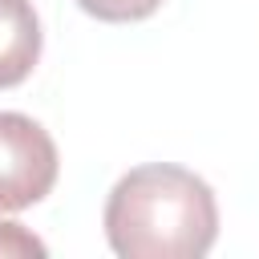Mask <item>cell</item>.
Instances as JSON below:
<instances>
[{
	"label": "cell",
	"mask_w": 259,
	"mask_h": 259,
	"mask_svg": "<svg viewBox=\"0 0 259 259\" xmlns=\"http://www.w3.org/2000/svg\"><path fill=\"white\" fill-rule=\"evenodd\" d=\"M101 223L121 259H202L219 239V202L194 170L146 162L113 182Z\"/></svg>",
	"instance_id": "6da1fadb"
},
{
	"label": "cell",
	"mask_w": 259,
	"mask_h": 259,
	"mask_svg": "<svg viewBox=\"0 0 259 259\" xmlns=\"http://www.w3.org/2000/svg\"><path fill=\"white\" fill-rule=\"evenodd\" d=\"M57 146L28 113L0 109V214L36 206L57 186Z\"/></svg>",
	"instance_id": "7a4b0ae2"
},
{
	"label": "cell",
	"mask_w": 259,
	"mask_h": 259,
	"mask_svg": "<svg viewBox=\"0 0 259 259\" xmlns=\"http://www.w3.org/2000/svg\"><path fill=\"white\" fill-rule=\"evenodd\" d=\"M40 20L32 0H0V89L28 81L40 61Z\"/></svg>",
	"instance_id": "3957f363"
},
{
	"label": "cell",
	"mask_w": 259,
	"mask_h": 259,
	"mask_svg": "<svg viewBox=\"0 0 259 259\" xmlns=\"http://www.w3.org/2000/svg\"><path fill=\"white\" fill-rule=\"evenodd\" d=\"M81 12L105 20V24H130V20H146L162 8V0H77Z\"/></svg>",
	"instance_id": "277c9868"
},
{
	"label": "cell",
	"mask_w": 259,
	"mask_h": 259,
	"mask_svg": "<svg viewBox=\"0 0 259 259\" xmlns=\"http://www.w3.org/2000/svg\"><path fill=\"white\" fill-rule=\"evenodd\" d=\"M49 247L32 235V231H24L20 223H4L0 219V259H24V255H45Z\"/></svg>",
	"instance_id": "5b68a950"
}]
</instances>
